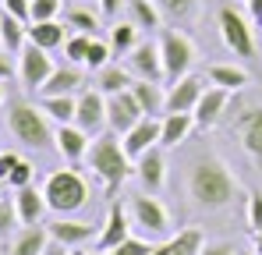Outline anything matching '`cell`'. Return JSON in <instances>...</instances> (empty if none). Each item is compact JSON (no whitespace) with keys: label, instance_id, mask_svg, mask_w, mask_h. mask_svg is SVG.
I'll use <instances>...</instances> for the list:
<instances>
[{"label":"cell","instance_id":"cell-1","mask_svg":"<svg viewBox=\"0 0 262 255\" xmlns=\"http://www.w3.org/2000/svg\"><path fill=\"white\" fill-rule=\"evenodd\" d=\"M188 195L199 209H227L237 195V181L223 160L195 156L188 167Z\"/></svg>","mask_w":262,"mask_h":255},{"label":"cell","instance_id":"cell-2","mask_svg":"<svg viewBox=\"0 0 262 255\" xmlns=\"http://www.w3.org/2000/svg\"><path fill=\"white\" fill-rule=\"evenodd\" d=\"M85 163L103 181V188H106L110 199L121 192V184L128 177H135V163H131L128 149H124V138L114 135V131H103L99 138H92V145H89V153H85Z\"/></svg>","mask_w":262,"mask_h":255},{"label":"cell","instance_id":"cell-3","mask_svg":"<svg viewBox=\"0 0 262 255\" xmlns=\"http://www.w3.org/2000/svg\"><path fill=\"white\" fill-rule=\"evenodd\" d=\"M7 128L29 149H50L53 145V135H57L50 128V117H46L39 107L25 103V99H7Z\"/></svg>","mask_w":262,"mask_h":255},{"label":"cell","instance_id":"cell-4","mask_svg":"<svg viewBox=\"0 0 262 255\" xmlns=\"http://www.w3.org/2000/svg\"><path fill=\"white\" fill-rule=\"evenodd\" d=\"M43 195H46V206L57 213V216H75L89 202V184L78 170H53L43 184Z\"/></svg>","mask_w":262,"mask_h":255},{"label":"cell","instance_id":"cell-5","mask_svg":"<svg viewBox=\"0 0 262 255\" xmlns=\"http://www.w3.org/2000/svg\"><path fill=\"white\" fill-rule=\"evenodd\" d=\"M216 25H220L223 46H227L237 60H248V64L259 60V57H255V29H252V18H245L237 7L223 4L216 11Z\"/></svg>","mask_w":262,"mask_h":255},{"label":"cell","instance_id":"cell-6","mask_svg":"<svg viewBox=\"0 0 262 255\" xmlns=\"http://www.w3.org/2000/svg\"><path fill=\"white\" fill-rule=\"evenodd\" d=\"M160 53H163V82L174 85L184 75H191V64H195V42L188 39L184 32L177 29H163L160 32Z\"/></svg>","mask_w":262,"mask_h":255},{"label":"cell","instance_id":"cell-7","mask_svg":"<svg viewBox=\"0 0 262 255\" xmlns=\"http://www.w3.org/2000/svg\"><path fill=\"white\" fill-rule=\"evenodd\" d=\"M128 216H131V227L142 234V238H149V241H156V238H163L167 230H170V216L163 209V202L156 199V195H131L128 199Z\"/></svg>","mask_w":262,"mask_h":255},{"label":"cell","instance_id":"cell-8","mask_svg":"<svg viewBox=\"0 0 262 255\" xmlns=\"http://www.w3.org/2000/svg\"><path fill=\"white\" fill-rule=\"evenodd\" d=\"M230 135H237L241 149L248 153V160L262 174V103H241L234 114Z\"/></svg>","mask_w":262,"mask_h":255},{"label":"cell","instance_id":"cell-9","mask_svg":"<svg viewBox=\"0 0 262 255\" xmlns=\"http://www.w3.org/2000/svg\"><path fill=\"white\" fill-rule=\"evenodd\" d=\"M18 57H21V60H18V82H21V89H25V96L43 92V85L50 82V75H53L50 50L36 46V42H25V50H21Z\"/></svg>","mask_w":262,"mask_h":255},{"label":"cell","instance_id":"cell-10","mask_svg":"<svg viewBox=\"0 0 262 255\" xmlns=\"http://www.w3.org/2000/svg\"><path fill=\"white\" fill-rule=\"evenodd\" d=\"M75 124L85 131L89 138H99L106 131V96L99 89H82L78 92V114Z\"/></svg>","mask_w":262,"mask_h":255},{"label":"cell","instance_id":"cell-11","mask_svg":"<svg viewBox=\"0 0 262 255\" xmlns=\"http://www.w3.org/2000/svg\"><path fill=\"white\" fill-rule=\"evenodd\" d=\"M128 238H131V216H128V209H124L121 202H110V209H106V223H103V230L96 234L92 252H96V255L114 252V248L124 245Z\"/></svg>","mask_w":262,"mask_h":255},{"label":"cell","instance_id":"cell-12","mask_svg":"<svg viewBox=\"0 0 262 255\" xmlns=\"http://www.w3.org/2000/svg\"><path fill=\"white\" fill-rule=\"evenodd\" d=\"M128 71L142 82H163V53H160V42L142 39L128 57H124Z\"/></svg>","mask_w":262,"mask_h":255},{"label":"cell","instance_id":"cell-13","mask_svg":"<svg viewBox=\"0 0 262 255\" xmlns=\"http://www.w3.org/2000/svg\"><path fill=\"white\" fill-rule=\"evenodd\" d=\"M142 117H145V114H142V107L135 103L131 89H128V92H117V96H106V128H110L114 135L124 138Z\"/></svg>","mask_w":262,"mask_h":255},{"label":"cell","instance_id":"cell-14","mask_svg":"<svg viewBox=\"0 0 262 255\" xmlns=\"http://www.w3.org/2000/svg\"><path fill=\"white\" fill-rule=\"evenodd\" d=\"M135 177L142 184L145 195H160L163 181H167V160H163V145H152L149 153H142L135 160Z\"/></svg>","mask_w":262,"mask_h":255},{"label":"cell","instance_id":"cell-15","mask_svg":"<svg viewBox=\"0 0 262 255\" xmlns=\"http://www.w3.org/2000/svg\"><path fill=\"white\" fill-rule=\"evenodd\" d=\"M202 92H206V82L199 75H184L181 82L167 89V114H195Z\"/></svg>","mask_w":262,"mask_h":255},{"label":"cell","instance_id":"cell-16","mask_svg":"<svg viewBox=\"0 0 262 255\" xmlns=\"http://www.w3.org/2000/svg\"><path fill=\"white\" fill-rule=\"evenodd\" d=\"M46 230H50V241L71 248V252L92 238V223H85V220H71V216H57V220H50Z\"/></svg>","mask_w":262,"mask_h":255},{"label":"cell","instance_id":"cell-17","mask_svg":"<svg viewBox=\"0 0 262 255\" xmlns=\"http://www.w3.org/2000/svg\"><path fill=\"white\" fill-rule=\"evenodd\" d=\"M160 131H163V117H142L138 124L124 135V149L131 160H138L142 153H149L152 145H160Z\"/></svg>","mask_w":262,"mask_h":255},{"label":"cell","instance_id":"cell-18","mask_svg":"<svg viewBox=\"0 0 262 255\" xmlns=\"http://www.w3.org/2000/svg\"><path fill=\"white\" fill-rule=\"evenodd\" d=\"M53 145H57V153H60L68 163H78V160H85V153H89V145H92V138H89V135H85L78 124H57Z\"/></svg>","mask_w":262,"mask_h":255},{"label":"cell","instance_id":"cell-19","mask_svg":"<svg viewBox=\"0 0 262 255\" xmlns=\"http://www.w3.org/2000/svg\"><path fill=\"white\" fill-rule=\"evenodd\" d=\"M202 248H206L202 230L199 227H184V230H177L174 238L160 241L149 255H202Z\"/></svg>","mask_w":262,"mask_h":255},{"label":"cell","instance_id":"cell-20","mask_svg":"<svg viewBox=\"0 0 262 255\" xmlns=\"http://www.w3.org/2000/svg\"><path fill=\"white\" fill-rule=\"evenodd\" d=\"M227 103H230V92H227V89H216V85L206 89L202 99H199V107H195V128H202V131L213 128L220 117L227 114Z\"/></svg>","mask_w":262,"mask_h":255},{"label":"cell","instance_id":"cell-21","mask_svg":"<svg viewBox=\"0 0 262 255\" xmlns=\"http://www.w3.org/2000/svg\"><path fill=\"white\" fill-rule=\"evenodd\" d=\"M82 89H85L82 68H78V64H64V68H53V75H50V82L43 85L39 96H75V92H82Z\"/></svg>","mask_w":262,"mask_h":255},{"label":"cell","instance_id":"cell-22","mask_svg":"<svg viewBox=\"0 0 262 255\" xmlns=\"http://www.w3.org/2000/svg\"><path fill=\"white\" fill-rule=\"evenodd\" d=\"M131 96H135V103L142 107L145 117H163V114H167V92H163V82H142V78H135Z\"/></svg>","mask_w":262,"mask_h":255},{"label":"cell","instance_id":"cell-23","mask_svg":"<svg viewBox=\"0 0 262 255\" xmlns=\"http://www.w3.org/2000/svg\"><path fill=\"white\" fill-rule=\"evenodd\" d=\"M14 202H18L21 227H36V223L43 220V213L50 209V206H46L43 188H36V184H29V188H18V192H14Z\"/></svg>","mask_w":262,"mask_h":255},{"label":"cell","instance_id":"cell-24","mask_svg":"<svg viewBox=\"0 0 262 255\" xmlns=\"http://www.w3.org/2000/svg\"><path fill=\"white\" fill-rule=\"evenodd\" d=\"M131 85H135V75L128 71V64L114 60V64H106L103 71H96V85H92V89H99L103 96H117V92H128Z\"/></svg>","mask_w":262,"mask_h":255},{"label":"cell","instance_id":"cell-25","mask_svg":"<svg viewBox=\"0 0 262 255\" xmlns=\"http://www.w3.org/2000/svg\"><path fill=\"white\" fill-rule=\"evenodd\" d=\"M50 248V230L46 223H36V227H21L11 241V255H43Z\"/></svg>","mask_w":262,"mask_h":255},{"label":"cell","instance_id":"cell-26","mask_svg":"<svg viewBox=\"0 0 262 255\" xmlns=\"http://www.w3.org/2000/svg\"><path fill=\"white\" fill-rule=\"evenodd\" d=\"M29 42H36L43 50H57L68 42V25H60L57 18L53 22H29Z\"/></svg>","mask_w":262,"mask_h":255},{"label":"cell","instance_id":"cell-27","mask_svg":"<svg viewBox=\"0 0 262 255\" xmlns=\"http://www.w3.org/2000/svg\"><path fill=\"white\" fill-rule=\"evenodd\" d=\"M0 42H4V50H7V53H21V50H25V42H29V25H25L21 18L7 14V11H0Z\"/></svg>","mask_w":262,"mask_h":255},{"label":"cell","instance_id":"cell-28","mask_svg":"<svg viewBox=\"0 0 262 255\" xmlns=\"http://www.w3.org/2000/svg\"><path fill=\"white\" fill-rule=\"evenodd\" d=\"M195 128V114H163V131H160V145L170 149V145H181Z\"/></svg>","mask_w":262,"mask_h":255},{"label":"cell","instance_id":"cell-29","mask_svg":"<svg viewBox=\"0 0 262 255\" xmlns=\"http://www.w3.org/2000/svg\"><path fill=\"white\" fill-rule=\"evenodd\" d=\"M39 110L57 124H75L78 96H39Z\"/></svg>","mask_w":262,"mask_h":255},{"label":"cell","instance_id":"cell-30","mask_svg":"<svg viewBox=\"0 0 262 255\" xmlns=\"http://www.w3.org/2000/svg\"><path fill=\"white\" fill-rule=\"evenodd\" d=\"M206 75H209V82L216 89H227V92H241L248 85V71L237 68V64H209Z\"/></svg>","mask_w":262,"mask_h":255},{"label":"cell","instance_id":"cell-31","mask_svg":"<svg viewBox=\"0 0 262 255\" xmlns=\"http://www.w3.org/2000/svg\"><path fill=\"white\" fill-rule=\"evenodd\" d=\"M128 7V22L142 32H152V29H160V22H163V14H160V7L152 4V0H128L124 4Z\"/></svg>","mask_w":262,"mask_h":255},{"label":"cell","instance_id":"cell-32","mask_svg":"<svg viewBox=\"0 0 262 255\" xmlns=\"http://www.w3.org/2000/svg\"><path fill=\"white\" fill-rule=\"evenodd\" d=\"M106 39H110V46H114V57H128L131 50L142 42V39H138V29H135L131 22H114Z\"/></svg>","mask_w":262,"mask_h":255},{"label":"cell","instance_id":"cell-33","mask_svg":"<svg viewBox=\"0 0 262 255\" xmlns=\"http://www.w3.org/2000/svg\"><path fill=\"white\" fill-rule=\"evenodd\" d=\"M64 25L68 29H75V32H85V36H96V29H99V18L85 11V7H71L68 14H64Z\"/></svg>","mask_w":262,"mask_h":255},{"label":"cell","instance_id":"cell-34","mask_svg":"<svg viewBox=\"0 0 262 255\" xmlns=\"http://www.w3.org/2000/svg\"><path fill=\"white\" fill-rule=\"evenodd\" d=\"M92 39L96 36H85V32H75V36H68V42H64V57H68V64H85L89 57V46H92Z\"/></svg>","mask_w":262,"mask_h":255},{"label":"cell","instance_id":"cell-35","mask_svg":"<svg viewBox=\"0 0 262 255\" xmlns=\"http://www.w3.org/2000/svg\"><path fill=\"white\" fill-rule=\"evenodd\" d=\"M110 57H114V46H110V39H92V46H89V57H85V68H89V71H103L106 64H114Z\"/></svg>","mask_w":262,"mask_h":255},{"label":"cell","instance_id":"cell-36","mask_svg":"<svg viewBox=\"0 0 262 255\" xmlns=\"http://www.w3.org/2000/svg\"><path fill=\"white\" fill-rule=\"evenodd\" d=\"M152 248H156V245H152L149 238H128L124 245H117L114 252H103V255H149ZM71 255H96V252H78V248H75Z\"/></svg>","mask_w":262,"mask_h":255},{"label":"cell","instance_id":"cell-37","mask_svg":"<svg viewBox=\"0 0 262 255\" xmlns=\"http://www.w3.org/2000/svg\"><path fill=\"white\" fill-rule=\"evenodd\" d=\"M18 223H21V216H18V202H14V199H0V238H7Z\"/></svg>","mask_w":262,"mask_h":255},{"label":"cell","instance_id":"cell-38","mask_svg":"<svg viewBox=\"0 0 262 255\" xmlns=\"http://www.w3.org/2000/svg\"><path fill=\"white\" fill-rule=\"evenodd\" d=\"M152 4L160 7L163 18H188L195 11V0H152Z\"/></svg>","mask_w":262,"mask_h":255},{"label":"cell","instance_id":"cell-39","mask_svg":"<svg viewBox=\"0 0 262 255\" xmlns=\"http://www.w3.org/2000/svg\"><path fill=\"white\" fill-rule=\"evenodd\" d=\"M64 0H32V22H53L60 14Z\"/></svg>","mask_w":262,"mask_h":255},{"label":"cell","instance_id":"cell-40","mask_svg":"<svg viewBox=\"0 0 262 255\" xmlns=\"http://www.w3.org/2000/svg\"><path fill=\"white\" fill-rule=\"evenodd\" d=\"M32 174H36V167L21 156V163H18V167H14V174L7 177V188H14V192H18V188H29V184H32Z\"/></svg>","mask_w":262,"mask_h":255},{"label":"cell","instance_id":"cell-41","mask_svg":"<svg viewBox=\"0 0 262 255\" xmlns=\"http://www.w3.org/2000/svg\"><path fill=\"white\" fill-rule=\"evenodd\" d=\"M248 227L252 230H262V192H252L248 195Z\"/></svg>","mask_w":262,"mask_h":255},{"label":"cell","instance_id":"cell-42","mask_svg":"<svg viewBox=\"0 0 262 255\" xmlns=\"http://www.w3.org/2000/svg\"><path fill=\"white\" fill-rule=\"evenodd\" d=\"M18 163H21V156H18V153H0V181H7V177L14 174Z\"/></svg>","mask_w":262,"mask_h":255},{"label":"cell","instance_id":"cell-43","mask_svg":"<svg viewBox=\"0 0 262 255\" xmlns=\"http://www.w3.org/2000/svg\"><path fill=\"white\" fill-rule=\"evenodd\" d=\"M202 255H237V252H234V245H230V241H206Z\"/></svg>","mask_w":262,"mask_h":255},{"label":"cell","instance_id":"cell-44","mask_svg":"<svg viewBox=\"0 0 262 255\" xmlns=\"http://www.w3.org/2000/svg\"><path fill=\"white\" fill-rule=\"evenodd\" d=\"M121 4H128V0H99V14L103 18H117L121 14Z\"/></svg>","mask_w":262,"mask_h":255},{"label":"cell","instance_id":"cell-45","mask_svg":"<svg viewBox=\"0 0 262 255\" xmlns=\"http://www.w3.org/2000/svg\"><path fill=\"white\" fill-rule=\"evenodd\" d=\"M248 4V18H252V25L262 29V0H245Z\"/></svg>","mask_w":262,"mask_h":255},{"label":"cell","instance_id":"cell-46","mask_svg":"<svg viewBox=\"0 0 262 255\" xmlns=\"http://www.w3.org/2000/svg\"><path fill=\"white\" fill-rule=\"evenodd\" d=\"M11 78V60H7V50H0V82Z\"/></svg>","mask_w":262,"mask_h":255},{"label":"cell","instance_id":"cell-47","mask_svg":"<svg viewBox=\"0 0 262 255\" xmlns=\"http://www.w3.org/2000/svg\"><path fill=\"white\" fill-rule=\"evenodd\" d=\"M43 255H68V248H64V245H57V241H50V248H46Z\"/></svg>","mask_w":262,"mask_h":255},{"label":"cell","instance_id":"cell-48","mask_svg":"<svg viewBox=\"0 0 262 255\" xmlns=\"http://www.w3.org/2000/svg\"><path fill=\"white\" fill-rule=\"evenodd\" d=\"M252 238H255V255H262V230H252Z\"/></svg>","mask_w":262,"mask_h":255},{"label":"cell","instance_id":"cell-49","mask_svg":"<svg viewBox=\"0 0 262 255\" xmlns=\"http://www.w3.org/2000/svg\"><path fill=\"white\" fill-rule=\"evenodd\" d=\"M4 188H7V181H0V195H4Z\"/></svg>","mask_w":262,"mask_h":255},{"label":"cell","instance_id":"cell-50","mask_svg":"<svg viewBox=\"0 0 262 255\" xmlns=\"http://www.w3.org/2000/svg\"><path fill=\"white\" fill-rule=\"evenodd\" d=\"M0 103H4V85H0Z\"/></svg>","mask_w":262,"mask_h":255},{"label":"cell","instance_id":"cell-51","mask_svg":"<svg viewBox=\"0 0 262 255\" xmlns=\"http://www.w3.org/2000/svg\"><path fill=\"white\" fill-rule=\"evenodd\" d=\"M78 4H92V0H78Z\"/></svg>","mask_w":262,"mask_h":255},{"label":"cell","instance_id":"cell-52","mask_svg":"<svg viewBox=\"0 0 262 255\" xmlns=\"http://www.w3.org/2000/svg\"><path fill=\"white\" fill-rule=\"evenodd\" d=\"M237 255H248V252H237Z\"/></svg>","mask_w":262,"mask_h":255},{"label":"cell","instance_id":"cell-53","mask_svg":"<svg viewBox=\"0 0 262 255\" xmlns=\"http://www.w3.org/2000/svg\"><path fill=\"white\" fill-rule=\"evenodd\" d=\"M0 50H4V42H0Z\"/></svg>","mask_w":262,"mask_h":255}]
</instances>
